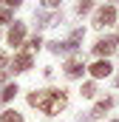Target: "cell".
<instances>
[{
  "label": "cell",
  "mask_w": 119,
  "mask_h": 122,
  "mask_svg": "<svg viewBox=\"0 0 119 122\" xmlns=\"http://www.w3.org/2000/svg\"><path fill=\"white\" fill-rule=\"evenodd\" d=\"M31 68H34V54H31L29 48H20V51L11 57V62H9V71H11V74H26Z\"/></svg>",
  "instance_id": "6"
},
{
  "label": "cell",
  "mask_w": 119,
  "mask_h": 122,
  "mask_svg": "<svg viewBox=\"0 0 119 122\" xmlns=\"http://www.w3.org/2000/svg\"><path fill=\"white\" fill-rule=\"evenodd\" d=\"M23 3H26V0H3V6H9L11 11H14V9H20Z\"/></svg>",
  "instance_id": "17"
},
{
  "label": "cell",
  "mask_w": 119,
  "mask_h": 122,
  "mask_svg": "<svg viewBox=\"0 0 119 122\" xmlns=\"http://www.w3.org/2000/svg\"><path fill=\"white\" fill-rule=\"evenodd\" d=\"M6 23H11V9L0 6V26H6Z\"/></svg>",
  "instance_id": "16"
},
{
  "label": "cell",
  "mask_w": 119,
  "mask_h": 122,
  "mask_svg": "<svg viewBox=\"0 0 119 122\" xmlns=\"http://www.w3.org/2000/svg\"><path fill=\"white\" fill-rule=\"evenodd\" d=\"M9 74H11L9 68H0V85H6V82H9Z\"/></svg>",
  "instance_id": "20"
},
{
  "label": "cell",
  "mask_w": 119,
  "mask_h": 122,
  "mask_svg": "<svg viewBox=\"0 0 119 122\" xmlns=\"http://www.w3.org/2000/svg\"><path fill=\"white\" fill-rule=\"evenodd\" d=\"M91 51H94L96 60H108V57L116 51V40H114V37H99V40L91 46Z\"/></svg>",
  "instance_id": "9"
},
{
  "label": "cell",
  "mask_w": 119,
  "mask_h": 122,
  "mask_svg": "<svg viewBox=\"0 0 119 122\" xmlns=\"http://www.w3.org/2000/svg\"><path fill=\"white\" fill-rule=\"evenodd\" d=\"M94 29H111V26H116V6L114 3H105V6H99L96 11H94V23H91Z\"/></svg>",
  "instance_id": "5"
},
{
  "label": "cell",
  "mask_w": 119,
  "mask_h": 122,
  "mask_svg": "<svg viewBox=\"0 0 119 122\" xmlns=\"http://www.w3.org/2000/svg\"><path fill=\"white\" fill-rule=\"evenodd\" d=\"M45 43H43V37L40 34H34V37H26V43H23V48H29V51H40Z\"/></svg>",
  "instance_id": "14"
},
{
  "label": "cell",
  "mask_w": 119,
  "mask_h": 122,
  "mask_svg": "<svg viewBox=\"0 0 119 122\" xmlns=\"http://www.w3.org/2000/svg\"><path fill=\"white\" fill-rule=\"evenodd\" d=\"M108 122H119V117H114V119H108Z\"/></svg>",
  "instance_id": "22"
},
{
  "label": "cell",
  "mask_w": 119,
  "mask_h": 122,
  "mask_svg": "<svg viewBox=\"0 0 119 122\" xmlns=\"http://www.w3.org/2000/svg\"><path fill=\"white\" fill-rule=\"evenodd\" d=\"M96 94H99V88H96V80L82 82V88H79V97H82V99H96Z\"/></svg>",
  "instance_id": "13"
},
{
  "label": "cell",
  "mask_w": 119,
  "mask_h": 122,
  "mask_svg": "<svg viewBox=\"0 0 119 122\" xmlns=\"http://www.w3.org/2000/svg\"><path fill=\"white\" fill-rule=\"evenodd\" d=\"M116 26H119V23H116Z\"/></svg>",
  "instance_id": "23"
},
{
  "label": "cell",
  "mask_w": 119,
  "mask_h": 122,
  "mask_svg": "<svg viewBox=\"0 0 119 122\" xmlns=\"http://www.w3.org/2000/svg\"><path fill=\"white\" fill-rule=\"evenodd\" d=\"M88 74H91V80H108L114 74V65H111V60H96L88 65Z\"/></svg>",
  "instance_id": "10"
},
{
  "label": "cell",
  "mask_w": 119,
  "mask_h": 122,
  "mask_svg": "<svg viewBox=\"0 0 119 122\" xmlns=\"http://www.w3.org/2000/svg\"><path fill=\"white\" fill-rule=\"evenodd\" d=\"M62 0H43V9H60Z\"/></svg>",
  "instance_id": "19"
},
{
  "label": "cell",
  "mask_w": 119,
  "mask_h": 122,
  "mask_svg": "<svg viewBox=\"0 0 119 122\" xmlns=\"http://www.w3.org/2000/svg\"><path fill=\"white\" fill-rule=\"evenodd\" d=\"M114 105H116V97H102V99H96L94 102V108H91L88 114H79L77 117V122H96V119H102L108 111H114Z\"/></svg>",
  "instance_id": "3"
},
{
  "label": "cell",
  "mask_w": 119,
  "mask_h": 122,
  "mask_svg": "<svg viewBox=\"0 0 119 122\" xmlns=\"http://www.w3.org/2000/svg\"><path fill=\"white\" fill-rule=\"evenodd\" d=\"M6 43H9L11 48H23V43H26V23H23V20H14V23L9 26Z\"/></svg>",
  "instance_id": "8"
},
{
  "label": "cell",
  "mask_w": 119,
  "mask_h": 122,
  "mask_svg": "<svg viewBox=\"0 0 119 122\" xmlns=\"http://www.w3.org/2000/svg\"><path fill=\"white\" fill-rule=\"evenodd\" d=\"M17 91H20V85H17V82H6V85L0 88V108H3V105H9V102L17 97Z\"/></svg>",
  "instance_id": "11"
},
{
  "label": "cell",
  "mask_w": 119,
  "mask_h": 122,
  "mask_svg": "<svg viewBox=\"0 0 119 122\" xmlns=\"http://www.w3.org/2000/svg\"><path fill=\"white\" fill-rule=\"evenodd\" d=\"M114 40H116V48H119V34H116V37H114Z\"/></svg>",
  "instance_id": "21"
},
{
  "label": "cell",
  "mask_w": 119,
  "mask_h": 122,
  "mask_svg": "<svg viewBox=\"0 0 119 122\" xmlns=\"http://www.w3.org/2000/svg\"><path fill=\"white\" fill-rule=\"evenodd\" d=\"M62 74H65L68 80H82V74H88V65H85V60H82L79 54H74V57H65Z\"/></svg>",
  "instance_id": "7"
},
{
  "label": "cell",
  "mask_w": 119,
  "mask_h": 122,
  "mask_svg": "<svg viewBox=\"0 0 119 122\" xmlns=\"http://www.w3.org/2000/svg\"><path fill=\"white\" fill-rule=\"evenodd\" d=\"M0 122H26V117L17 108H3L0 111Z\"/></svg>",
  "instance_id": "12"
},
{
  "label": "cell",
  "mask_w": 119,
  "mask_h": 122,
  "mask_svg": "<svg viewBox=\"0 0 119 122\" xmlns=\"http://www.w3.org/2000/svg\"><path fill=\"white\" fill-rule=\"evenodd\" d=\"M9 62H11V57H9V54L0 48V68H9Z\"/></svg>",
  "instance_id": "18"
},
{
  "label": "cell",
  "mask_w": 119,
  "mask_h": 122,
  "mask_svg": "<svg viewBox=\"0 0 119 122\" xmlns=\"http://www.w3.org/2000/svg\"><path fill=\"white\" fill-rule=\"evenodd\" d=\"M65 17H62V11H57V9H34V26H37V34L43 29H54V26H60Z\"/></svg>",
  "instance_id": "4"
},
{
  "label": "cell",
  "mask_w": 119,
  "mask_h": 122,
  "mask_svg": "<svg viewBox=\"0 0 119 122\" xmlns=\"http://www.w3.org/2000/svg\"><path fill=\"white\" fill-rule=\"evenodd\" d=\"M82 40H85V29H74L68 34V40H48L45 48L51 54H57V57H74V54H79Z\"/></svg>",
  "instance_id": "2"
},
{
  "label": "cell",
  "mask_w": 119,
  "mask_h": 122,
  "mask_svg": "<svg viewBox=\"0 0 119 122\" xmlns=\"http://www.w3.org/2000/svg\"><path fill=\"white\" fill-rule=\"evenodd\" d=\"M74 11H77V17H85V14H91V11H94V0H79Z\"/></svg>",
  "instance_id": "15"
},
{
  "label": "cell",
  "mask_w": 119,
  "mask_h": 122,
  "mask_svg": "<svg viewBox=\"0 0 119 122\" xmlns=\"http://www.w3.org/2000/svg\"><path fill=\"white\" fill-rule=\"evenodd\" d=\"M26 102L31 108L43 111L45 117H60L68 108V91L65 88H43V91H29Z\"/></svg>",
  "instance_id": "1"
}]
</instances>
